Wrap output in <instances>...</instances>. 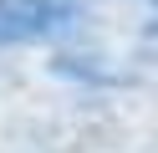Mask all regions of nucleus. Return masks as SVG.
I'll list each match as a JSON object with an SVG mask.
<instances>
[{
	"label": "nucleus",
	"instance_id": "1",
	"mask_svg": "<svg viewBox=\"0 0 158 153\" xmlns=\"http://www.w3.org/2000/svg\"><path fill=\"white\" fill-rule=\"evenodd\" d=\"M56 26L51 0H0V46H26Z\"/></svg>",
	"mask_w": 158,
	"mask_h": 153
}]
</instances>
